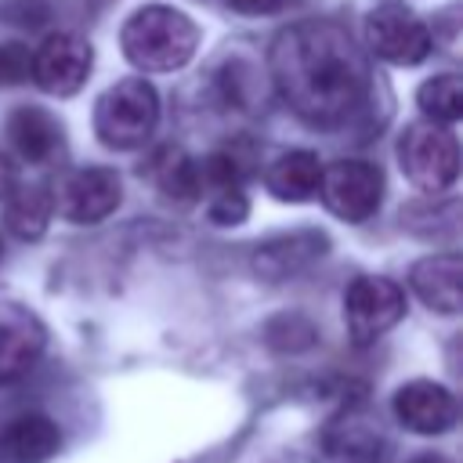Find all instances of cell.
<instances>
[{
	"label": "cell",
	"mask_w": 463,
	"mask_h": 463,
	"mask_svg": "<svg viewBox=\"0 0 463 463\" xmlns=\"http://www.w3.org/2000/svg\"><path fill=\"white\" fill-rule=\"evenodd\" d=\"M318 192L333 217L358 224L380 210L383 174H380V166H373L365 159H336L333 166H322Z\"/></svg>",
	"instance_id": "obj_7"
},
{
	"label": "cell",
	"mask_w": 463,
	"mask_h": 463,
	"mask_svg": "<svg viewBox=\"0 0 463 463\" xmlns=\"http://www.w3.org/2000/svg\"><path fill=\"white\" fill-rule=\"evenodd\" d=\"M394 416L412 430V434H445L456 427L459 405L456 394L438 383V380H409L394 391Z\"/></svg>",
	"instance_id": "obj_12"
},
{
	"label": "cell",
	"mask_w": 463,
	"mask_h": 463,
	"mask_svg": "<svg viewBox=\"0 0 463 463\" xmlns=\"http://www.w3.org/2000/svg\"><path fill=\"white\" fill-rule=\"evenodd\" d=\"M51 213H54L51 192L36 181H14L11 192L4 195V224L25 242H36L47 232Z\"/></svg>",
	"instance_id": "obj_17"
},
{
	"label": "cell",
	"mask_w": 463,
	"mask_h": 463,
	"mask_svg": "<svg viewBox=\"0 0 463 463\" xmlns=\"http://www.w3.org/2000/svg\"><path fill=\"white\" fill-rule=\"evenodd\" d=\"M271 76L300 123L333 130L369 98V61L354 36L329 18H304L271 40Z\"/></svg>",
	"instance_id": "obj_1"
},
{
	"label": "cell",
	"mask_w": 463,
	"mask_h": 463,
	"mask_svg": "<svg viewBox=\"0 0 463 463\" xmlns=\"http://www.w3.org/2000/svg\"><path fill=\"white\" fill-rule=\"evenodd\" d=\"M7 141L14 145V152L29 163H47L54 152H61V123L36 105H22L11 112L7 119Z\"/></svg>",
	"instance_id": "obj_16"
},
{
	"label": "cell",
	"mask_w": 463,
	"mask_h": 463,
	"mask_svg": "<svg viewBox=\"0 0 463 463\" xmlns=\"http://www.w3.org/2000/svg\"><path fill=\"white\" fill-rule=\"evenodd\" d=\"M362 36L369 54L391 65H420L430 54V29L412 7L398 0L376 4L362 22Z\"/></svg>",
	"instance_id": "obj_5"
},
{
	"label": "cell",
	"mask_w": 463,
	"mask_h": 463,
	"mask_svg": "<svg viewBox=\"0 0 463 463\" xmlns=\"http://www.w3.org/2000/svg\"><path fill=\"white\" fill-rule=\"evenodd\" d=\"M206 213H210L213 224H228V228H232V224H242L246 213H250L242 188H224V192H217L213 203L206 206Z\"/></svg>",
	"instance_id": "obj_21"
},
{
	"label": "cell",
	"mask_w": 463,
	"mask_h": 463,
	"mask_svg": "<svg viewBox=\"0 0 463 463\" xmlns=\"http://www.w3.org/2000/svg\"><path fill=\"white\" fill-rule=\"evenodd\" d=\"M228 7L239 14H271L282 7V0H228Z\"/></svg>",
	"instance_id": "obj_22"
},
{
	"label": "cell",
	"mask_w": 463,
	"mask_h": 463,
	"mask_svg": "<svg viewBox=\"0 0 463 463\" xmlns=\"http://www.w3.org/2000/svg\"><path fill=\"white\" fill-rule=\"evenodd\" d=\"M119 47L127 61L137 65L141 72H174L188 65V58L195 54L199 25L177 7L145 4L123 22Z\"/></svg>",
	"instance_id": "obj_2"
},
{
	"label": "cell",
	"mask_w": 463,
	"mask_h": 463,
	"mask_svg": "<svg viewBox=\"0 0 463 463\" xmlns=\"http://www.w3.org/2000/svg\"><path fill=\"white\" fill-rule=\"evenodd\" d=\"M152 177L159 184V192L174 203H195L203 184H199V166L192 156H184L181 148H163L152 163Z\"/></svg>",
	"instance_id": "obj_19"
},
{
	"label": "cell",
	"mask_w": 463,
	"mask_h": 463,
	"mask_svg": "<svg viewBox=\"0 0 463 463\" xmlns=\"http://www.w3.org/2000/svg\"><path fill=\"white\" fill-rule=\"evenodd\" d=\"M159 123V94L148 80L127 76L101 90L94 101V134L119 152L141 148Z\"/></svg>",
	"instance_id": "obj_3"
},
{
	"label": "cell",
	"mask_w": 463,
	"mask_h": 463,
	"mask_svg": "<svg viewBox=\"0 0 463 463\" xmlns=\"http://www.w3.org/2000/svg\"><path fill=\"white\" fill-rule=\"evenodd\" d=\"M318 177H322V163L315 152L297 148V152H282L268 170H264V184L275 199L286 203H300L307 195L318 192Z\"/></svg>",
	"instance_id": "obj_18"
},
{
	"label": "cell",
	"mask_w": 463,
	"mask_h": 463,
	"mask_svg": "<svg viewBox=\"0 0 463 463\" xmlns=\"http://www.w3.org/2000/svg\"><path fill=\"white\" fill-rule=\"evenodd\" d=\"M405 315V289L387 275H358L344 293V322L354 344H373Z\"/></svg>",
	"instance_id": "obj_6"
},
{
	"label": "cell",
	"mask_w": 463,
	"mask_h": 463,
	"mask_svg": "<svg viewBox=\"0 0 463 463\" xmlns=\"http://www.w3.org/2000/svg\"><path fill=\"white\" fill-rule=\"evenodd\" d=\"M398 163L420 192H445L459 177V145L456 134L441 123H412L398 141Z\"/></svg>",
	"instance_id": "obj_4"
},
{
	"label": "cell",
	"mask_w": 463,
	"mask_h": 463,
	"mask_svg": "<svg viewBox=\"0 0 463 463\" xmlns=\"http://www.w3.org/2000/svg\"><path fill=\"white\" fill-rule=\"evenodd\" d=\"M123 199L119 174L109 166H80L58 177L51 192V206L72 224H98L105 221Z\"/></svg>",
	"instance_id": "obj_8"
},
{
	"label": "cell",
	"mask_w": 463,
	"mask_h": 463,
	"mask_svg": "<svg viewBox=\"0 0 463 463\" xmlns=\"http://www.w3.org/2000/svg\"><path fill=\"white\" fill-rule=\"evenodd\" d=\"M43 347H47L43 322L29 307L14 300H0V383L25 376L40 362Z\"/></svg>",
	"instance_id": "obj_11"
},
{
	"label": "cell",
	"mask_w": 463,
	"mask_h": 463,
	"mask_svg": "<svg viewBox=\"0 0 463 463\" xmlns=\"http://www.w3.org/2000/svg\"><path fill=\"white\" fill-rule=\"evenodd\" d=\"M387 434L358 409L333 416L315 441V463H387Z\"/></svg>",
	"instance_id": "obj_9"
},
{
	"label": "cell",
	"mask_w": 463,
	"mask_h": 463,
	"mask_svg": "<svg viewBox=\"0 0 463 463\" xmlns=\"http://www.w3.org/2000/svg\"><path fill=\"white\" fill-rule=\"evenodd\" d=\"M412 463H449L445 456H438V452H427V456H416Z\"/></svg>",
	"instance_id": "obj_24"
},
{
	"label": "cell",
	"mask_w": 463,
	"mask_h": 463,
	"mask_svg": "<svg viewBox=\"0 0 463 463\" xmlns=\"http://www.w3.org/2000/svg\"><path fill=\"white\" fill-rule=\"evenodd\" d=\"M416 105L420 112H427L430 119L427 123H456L459 112H463V80L456 72H441V76H430L420 94H416Z\"/></svg>",
	"instance_id": "obj_20"
},
{
	"label": "cell",
	"mask_w": 463,
	"mask_h": 463,
	"mask_svg": "<svg viewBox=\"0 0 463 463\" xmlns=\"http://www.w3.org/2000/svg\"><path fill=\"white\" fill-rule=\"evenodd\" d=\"M412 293L438 315H459L463 307V264L456 253H434L412 264Z\"/></svg>",
	"instance_id": "obj_14"
},
{
	"label": "cell",
	"mask_w": 463,
	"mask_h": 463,
	"mask_svg": "<svg viewBox=\"0 0 463 463\" xmlns=\"http://www.w3.org/2000/svg\"><path fill=\"white\" fill-rule=\"evenodd\" d=\"M329 250V239L322 232H289V235H279L271 242H264L257 253H253V271L268 282H282V279H293L297 271L311 268L322 253Z\"/></svg>",
	"instance_id": "obj_13"
},
{
	"label": "cell",
	"mask_w": 463,
	"mask_h": 463,
	"mask_svg": "<svg viewBox=\"0 0 463 463\" xmlns=\"http://www.w3.org/2000/svg\"><path fill=\"white\" fill-rule=\"evenodd\" d=\"M0 253H4V246H0Z\"/></svg>",
	"instance_id": "obj_25"
},
{
	"label": "cell",
	"mask_w": 463,
	"mask_h": 463,
	"mask_svg": "<svg viewBox=\"0 0 463 463\" xmlns=\"http://www.w3.org/2000/svg\"><path fill=\"white\" fill-rule=\"evenodd\" d=\"M90 58L94 54H90L87 40H80L72 33H51L36 47L29 69H33V80L40 90L58 94V98H72L90 76Z\"/></svg>",
	"instance_id": "obj_10"
},
{
	"label": "cell",
	"mask_w": 463,
	"mask_h": 463,
	"mask_svg": "<svg viewBox=\"0 0 463 463\" xmlns=\"http://www.w3.org/2000/svg\"><path fill=\"white\" fill-rule=\"evenodd\" d=\"M61 449V430L43 412L14 416L0 430V463H47Z\"/></svg>",
	"instance_id": "obj_15"
},
{
	"label": "cell",
	"mask_w": 463,
	"mask_h": 463,
	"mask_svg": "<svg viewBox=\"0 0 463 463\" xmlns=\"http://www.w3.org/2000/svg\"><path fill=\"white\" fill-rule=\"evenodd\" d=\"M11 184H14V166H11V159L0 152V203H4V195L11 192Z\"/></svg>",
	"instance_id": "obj_23"
}]
</instances>
